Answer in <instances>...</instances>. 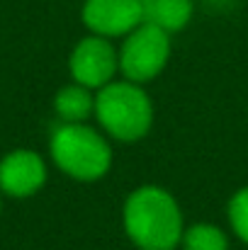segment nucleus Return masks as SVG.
<instances>
[{
	"instance_id": "obj_1",
	"label": "nucleus",
	"mask_w": 248,
	"mask_h": 250,
	"mask_svg": "<svg viewBox=\"0 0 248 250\" xmlns=\"http://www.w3.org/2000/svg\"><path fill=\"white\" fill-rule=\"evenodd\" d=\"M127 236L141 250H173L182 238V214L161 187H139L124 204Z\"/></svg>"
},
{
	"instance_id": "obj_2",
	"label": "nucleus",
	"mask_w": 248,
	"mask_h": 250,
	"mask_svg": "<svg viewBox=\"0 0 248 250\" xmlns=\"http://www.w3.org/2000/svg\"><path fill=\"white\" fill-rule=\"evenodd\" d=\"M95 114L100 124L119 141L141 139L154 122L149 95L136 83H107L95 97Z\"/></svg>"
},
{
	"instance_id": "obj_3",
	"label": "nucleus",
	"mask_w": 248,
	"mask_h": 250,
	"mask_svg": "<svg viewBox=\"0 0 248 250\" xmlns=\"http://www.w3.org/2000/svg\"><path fill=\"white\" fill-rule=\"evenodd\" d=\"M51 156L56 166L76 180H97L112 163V151L107 141L83 126L81 122H66L51 136Z\"/></svg>"
},
{
	"instance_id": "obj_4",
	"label": "nucleus",
	"mask_w": 248,
	"mask_h": 250,
	"mask_svg": "<svg viewBox=\"0 0 248 250\" xmlns=\"http://www.w3.org/2000/svg\"><path fill=\"white\" fill-rule=\"evenodd\" d=\"M170 56V37L156 24L141 22L136 29L129 32L122 54L119 68L132 83H144L156 78L168 63Z\"/></svg>"
},
{
	"instance_id": "obj_5",
	"label": "nucleus",
	"mask_w": 248,
	"mask_h": 250,
	"mask_svg": "<svg viewBox=\"0 0 248 250\" xmlns=\"http://www.w3.org/2000/svg\"><path fill=\"white\" fill-rule=\"evenodd\" d=\"M119 59L107 37H88L71 54V76L85 87H105L112 83Z\"/></svg>"
},
{
	"instance_id": "obj_6",
	"label": "nucleus",
	"mask_w": 248,
	"mask_h": 250,
	"mask_svg": "<svg viewBox=\"0 0 248 250\" xmlns=\"http://www.w3.org/2000/svg\"><path fill=\"white\" fill-rule=\"evenodd\" d=\"M83 22L100 37H122L144 22L139 0H85Z\"/></svg>"
},
{
	"instance_id": "obj_7",
	"label": "nucleus",
	"mask_w": 248,
	"mask_h": 250,
	"mask_svg": "<svg viewBox=\"0 0 248 250\" xmlns=\"http://www.w3.org/2000/svg\"><path fill=\"white\" fill-rule=\"evenodd\" d=\"M46 180V166L34 151H12L0 161V189L10 197H29Z\"/></svg>"
},
{
	"instance_id": "obj_8",
	"label": "nucleus",
	"mask_w": 248,
	"mask_h": 250,
	"mask_svg": "<svg viewBox=\"0 0 248 250\" xmlns=\"http://www.w3.org/2000/svg\"><path fill=\"white\" fill-rule=\"evenodd\" d=\"M192 17V0H151L144 5V22L161 27L163 32L182 29Z\"/></svg>"
},
{
	"instance_id": "obj_9",
	"label": "nucleus",
	"mask_w": 248,
	"mask_h": 250,
	"mask_svg": "<svg viewBox=\"0 0 248 250\" xmlns=\"http://www.w3.org/2000/svg\"><path fill=\"white\" fill-rule=\"evenodd\" d=\"M54 104H56V112H59V117L64 122H83V119H88L92 114L95 97H92L90 87H85L81 83L66 85V87L59 90Z\"/></svg>"
},
{
	"instance_id": "obj_10",
	"label": "nucleus",
	"mask_w": 248,
	"mask_h": 250,
	"mask_svg": "<svg viewBox=\"0 0 248 250\" xmlns=\"http://www.w3.org/2000/svg\"><path fill=\"white\" fill-rule=\"evenodd\" d=\"M182 250H226V236L212 224H195L182 233Z\"/></svg>"
},
{
	"instance_id": "obj_11",
	"label": "nucleus",
	"mask_w": 248,
	"mask_h": 250,
	"mask_svg": "<svg viewBox=\"0 0 248 250\" xmlns=\"http://www.w3.org/2000/svg\"><path fill=\"white\" fill-rule=\"evenodd\" d=\"M229 221L241 241L248 243V187L239 189L229 202Z\"/></svg>"
},
{
	"instance_id": "obj_12",
	"label": "nucleus",
	"mask_w": 248,
	"mask_h": 250,
	"mask_svg": "<svg viewBox=\"0 0 248 250\" xmlns=\"http://www.w3.org/2000/svg\"><path fill=\"white\" fill-rule=\"evenodd\" d=\"M139 2H141V5H146V2H151V0H139Z\"/></svg>"
}]
</instances>
